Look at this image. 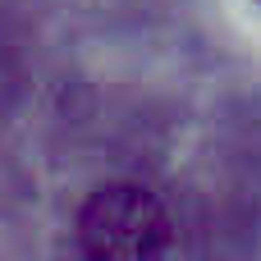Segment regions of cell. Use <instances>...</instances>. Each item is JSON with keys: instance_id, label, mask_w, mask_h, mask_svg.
Masks as SVG:
<instances>
[{"instance_id": "6da1fadb", "label": "cell", "mask_w": 261, "mask_h": 261, "mask_svg": "<svg viewBox=\"0 0 261 261\" xmlns=\"http://www.w3.org/2000/svg\"><path fill=\"white\" fill-rule=\"evenodd\" d=\"M165 239L170 220L138 184H110L92 193L78 216V243L87 261H161Z\"/></svg>"}]
</instances>
